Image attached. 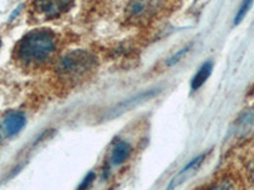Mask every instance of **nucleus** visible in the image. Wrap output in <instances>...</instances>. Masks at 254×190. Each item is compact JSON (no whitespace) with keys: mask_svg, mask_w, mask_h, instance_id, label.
I'll list each match as a JSON object with an SVG mask.
<instances>
[{"mask_svg":"<svg viewBox=\"0 0 254 190\" xmlns=\"http://www.w3.org/2000/svg\"><path fill=\"white\" fill-rule=\"evenodd\" d=\"M56 51L55 37L47 31H33L19 41L15 57L26 66H38L51 58Z\"/></svg>","mask_w":254,"mask_h":190,"instance_id":"obj_1","label":"nucleus"},{"mask_svg":"<svg viewBox=\"0 0 254 190\" xmlns=\"http://www.w3.org/2000/svg\"><path fill=\"white\" fill-rule=\"evenodd\" d=\"M97 65V60L92 53L76 49L64 56L58 63L56 71L60 78L66 80H79L87 76Z\"/></svg>","mask_w":254,"mask_h":190,"instance_id":"obj_2","label":"nucleus"},{"mask_svg":"<svg viewBox=\"0 0 254 190\" xmlns=\"http://www.w3.org/2000/svg\"><path fill=\"white\" fill-rule=\"evenodd\" d=\"M74 4V0H35L33 5L41 15L52 19L66 13Z\"/></svg>","mask_w":254,"mask_h":190,"instance_id":"obj_3","label":"nucleus"},{"mask_svg":"<svg viewBox=\"0 0 254 190\" xmlns=\"http://www.w3.org/2000/svg\"><path fill=\"white\" fill-rule=\"evenodd\" d=\"M158 0H131L127 6V17L130 19H145L155 12Z\"/></svg>","mask_w":254,"mask_h":190,"instance_id":"obj_4","label":"nucleus"},{"mask_svg":"<svg viewBox=\"0 0 254 190\" xmlns=\"http://www.w3.org/2000/svg\"><path fill=\"white\" fill-rule=\"evenodd\" d=\"M205 157H206V153H202V155H199V156H197V157H194L193 160L190 162V164L186 165L182 170L177 174V176H174L171 184L168 185V189H173V188L178 187V185L182 184L185 180H187L188 176L193 175V174L197 171V169L199 167V165L202 164V161L205 160Z\"/></svg>","mask_w":254,"mask_h":190,"instance_id":"obj_5","label":"nucleus"},{"mask_svg":"<svg viewBox=\"0 0 254 190\" xmlns=\"http://www.w3.org/2000/svg\"><path fill=\"white\" fill-rule=\"evenodd\" d=\"M26 126V115L23 113L14 112L8 114L4 118L3 122V128L4 132L6 133V136L12 137L15 136L17 133H19L22 131V128Z\"/></svg>","mask_w":254,"mask_h":190,"instance_id":"obj_6","label":"nucleus"},{"mask_svg":"<svg viewBox=\"0 0 254 190\" xmlns=\"http://www.w3.org/2000/svg\"><path fill=\"white\" fill-rule=\"evenodd\" d=\"M130 153H131L130 144L125 141H119L115 144V147H113L112 155H111V161H112V165L119 166V165L124 164L127 158H128Z\"/></svg>","mask_w":254,"mask_h":190,"instance_id":"obj_7","label":"nucleus"},{"mask_svg":"<svg viewBox=\"0 0 254 190\" xmlns=\"http://www.w3.org/2000/svg\"><path fill=\"white\" fill-rule=\"evenodd\" d=\"M211 72H212V62L208 61V62L203 63L201 69L193 76L192 81H190V88H192V90H198L199 88L202 87L203 84L206 83V80L210 78Z\"/></svg>","mask_w":254,"mask_h":190,"instance_id":"obj_8","label":"nucleus"},{"mask_svg":"<svg viewBox=\"0 0 254 190\" xmlns=\"http://www.w3.org/2000/svg\"><path fill=\"white\" fill-rule=\"evenodd\" d=\"M252 4H253V0H243L239 12H238L237 17H235V19H234V24H239L240 22L244 19V17H246L247 13H248L249 9H251Z\"/></svg>","mask_w":254,"mask_h":190,"instance_id":"obj_9","label":"nucleus"},{"mask_svg":"<svg viewBox=\"0 0 254 190\" xmlns=\"http://www.w3.org/2000/svg\"><path fill=\"white\" fill-rule=\"evenodd\" d=\"M188 51H190V47H185V48H182L181 51L177 52L176 55H173L169 60L167 61V66H173L174 63L178 62V61L182 58V56H185Z\"/></svg>","mask_w":254,"mask_h":190,"instance_id":"obj_10","label":"nucleus"},{"mask_svg":"<svg viewBox=\"0 0 254 190\" xmlns=\"http://www.w3.org/2000/svg\"><path fill=\"white\" fill-rule=\"evenodd\" d=\"M94 179H95V174L94 173H88V175L85 176V179L83 180V183L79 185L78 189H87V188H89L90 184L94 182Z\"/></svg>","mask_w":254,"mask_h":190,"instance_id":"obj_11","label":"nucleus"},{"mask_svg":"<svg viewBox=\"0 0 254 190\" xmlns=\"http://www.w3.org/2000/svg\"><path fill=\"white\" fill-rule=\"evenodd\" d=\"M0 45H1V42H0Z\"/></svg>","mask_w":254,"mask_h":190,"instance_id":"obj_12","label":"nucleus"}]
</instances>
